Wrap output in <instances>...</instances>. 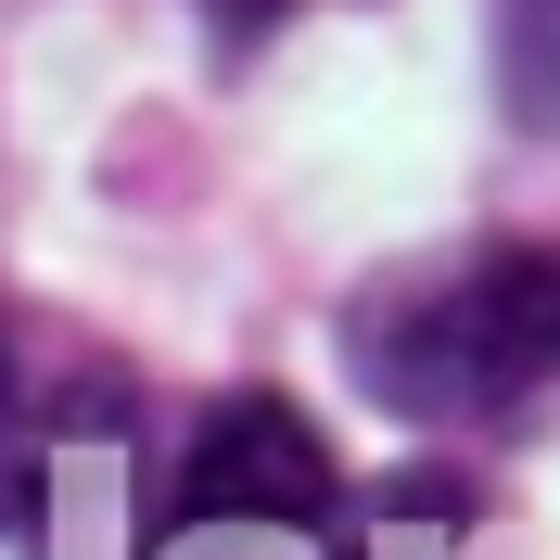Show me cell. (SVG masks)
I'll return each instance as SVG.
<instances>
[{
	"mask_svg": "<svg viewBox=\"0 0 560 560\" xmlns=\"http://www.w3.org/2000/svg\"><path fill=\"white\" fill-rule=\"evenodd\" d=\"M140 433V395L90 357H38V331L0 318V548L65 560L77 510L115 497Z\"/></svg>",
	"mask_w": 560,
	"mask_h": 560,
	"instance_id": "2",
	"label": "cell"
},
{
	"mask_svg": "<svg viewBox=\"0 0 560 560\" xmlns=\"http://www.w3.org/2000/svg\"><path fill=\"white\" fill-rule=\"evenodd\" d=\"M458 548V485H433V471H408L395 497H370L345 523V548L331 560H446Z\"/></svg>",
	"mask_w": 560,
	"mask_h": 560,
	"instance_id": "4",
	"label": "cell"
},
{
	"mask_svg": "<svg viewBox=\"0 0 560 560\" xmlns=\"http://www.w3.org/2000/svg\"><path fill=\"white\" fill-rule=\"evenodd\" d=\"M280 13H293V0H205V26L230 38V51H255V38L280 26Z\"/></svg>",
	"mask_w": 560,
	"mask_h": 560,
	"instance_id": "6",
	"label": "cell"
},
{
	"mask_svg": "<svg viewBox=\"0 0 560 560\" xmlns=\"http://www.w3.org/2000/svg\"><path fill=\"white\" fill-rule=\"evenodd\" d=\"M345 357L395 420H433V433L523 420L560 383V243H458L383 268L345 306Z\"/></svg>",
	"mask_w": 560,
	"mask_h": 560,
	"instance_id": "1",
	"label": "cell"
},
{
	"mask_svg": "<svg viewBox=\"0 0 560 560\" xmlns=\"http://www.w3.org/2000/svg\"><path fill=\"white\" fill-rule=\"evenodd\" d=\"M166 535H306V548H345V485H331V446L306 433V408L243 383L205 420L191 471H178Z\"/></svg>",
	"mask_w": 560,
	"mask_h": 560,
	"instance_id": "3",
	"label": "cell"
},
{
	"mask_svg": "<svg viewBox=\"0 0 560 560\" xmlns=\"http://www.w3.org/2000/svg\"><path fill=\"white\" fill-rule=\"evenodd\" d=\"M510 90L535 128H560V0H510Z\"/></svg>",
	"mask_w": 560,
	"mask_h": 560,
	"instance_id": "5",
	"label": "cell"
}]
</instances>
